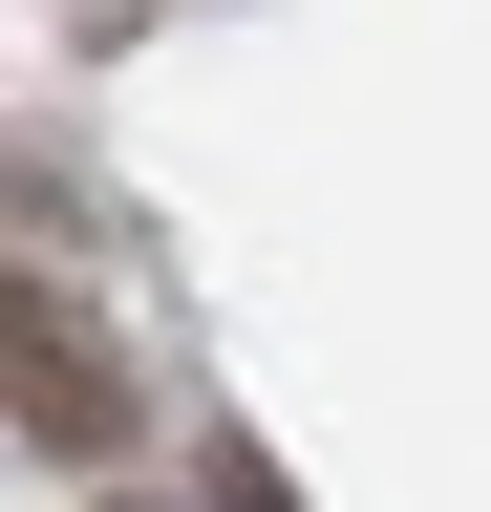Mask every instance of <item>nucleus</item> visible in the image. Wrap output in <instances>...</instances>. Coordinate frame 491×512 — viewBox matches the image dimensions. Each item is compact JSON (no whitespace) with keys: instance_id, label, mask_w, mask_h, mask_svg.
<instances>
[{"instance_id":"1","label":"nucleus","mask_w":491,"mask_h":512,"mask_svg":"<svg viewBox=\"0 0 491 512\" xmlns=\"http://www.w3.org/2000/svg\"><path fill=\"white\" fill-rule=\"evenodd\" d=\"M0 406L65 448V470H107V448H129V363H107V342H86V299H65V278H22V256H0Z\"/></svg>"}]
</instances>
